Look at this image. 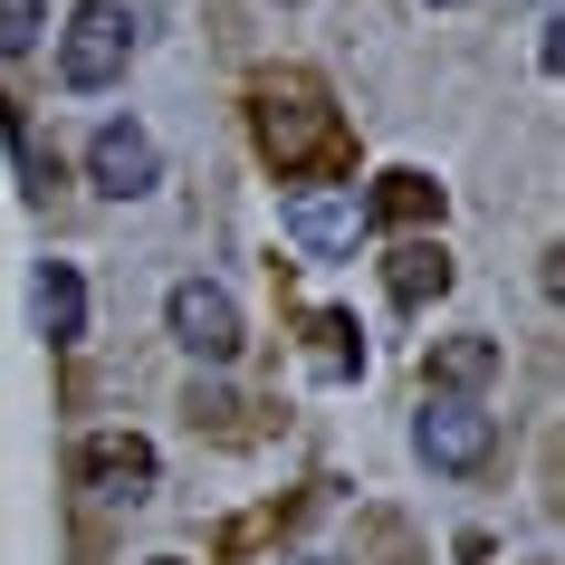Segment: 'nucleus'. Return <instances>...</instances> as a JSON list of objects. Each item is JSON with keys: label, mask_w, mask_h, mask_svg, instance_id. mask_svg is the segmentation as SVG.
<instances>
[{"label": "nucleus", "mask_w": 565, "mask_h": 565, "mask_svg": "<svg viewBox=\"0 0 565 565\" xmlns=\"http://www.w3.org/2000/svg\"><path fill=\"white\" fill-rule=\"evenodd\" d=\"M278 221H288V239H298L307 259H335V249H355L364 211H355V182H298Z\"/></svg>", "instance_id": "obj_5"}, {"label": "nucleus", "mask_w": 565, "mask_h": 565, "mask_svg": "<svg viewBox=\"0 0 565 565\" xmlns=\"http://www.w3.org/2000/svg\"><path fill=\"white\" fill-rule=\"evenodd\" d=\"M441 10H450V0H441Z\"/></svg>", "instance_id": "obj_14"}, {"label": "nucleus", "mask_w": 565, "mask_h": 565, "mask_svg": "<svg viewBox=\"0 0 565 565\" xmlns=\"http://www.w3.org/2000/svg\"><path fill=\"white\" fill-rule=\"evenodd\" d=\"M307 364H317L327 384L364 374V327H355V317H335V307H317V317H307Z\"/></svg>", "instance_id": "obj_11"}, {"label": "nucleus", "mask_w": 565, "mask_h": 565, "mask_svg": "<svg viewBox=\"0 0 565 565\" xmlns=\"http://www.w3.org/2000/svg\"><path fill=\"white\" fill-rule=\"evenodd\" d=\"M39 30H49V0H0V58L39 49Z\"/></svg>", "instance_id": "obj_13"}, {"label": "nucleus", "mask_w": 565, "mask_h": 565, "mask_svg": "<svg viewBox=\"0 0 565 565\" xmlns=\"http://www.w3.org/2000/svg\"><path fill=\"white\" fill-rule=\"evenodd\" d=\"M355 211H364V221H384V231H422V221H441V182H431V173H384Z\"/></svg>", "instance_id": "obj_9"}, {"label": "nucleus", "mask_w": 565, "mask_h": 565, "mask_svg": "<svg viewBox=\"0 0 565 565\" xmlns=\"http://www.w3.org/2000/svg\"><path fill=\"white\" fill-rule=\"evenodd\" d=\"M489 374H499V345H489V335H450V345H431V384H441V393H479Z\"/></svg>", "instance_id": "obj_12"}, {"label": "nucleus", "mask_w": 565, "mask_h": 565, "mask_svg": "<svg viewBox=\"0 0 565 565\" xmlns=\"http://www.w3.org/2000/svg\"><path fill=\"white\" fill-rule=\"evenodd\" d=\"M413 441H422V460H431V470L470 479V470H489V450H499V422L479 413V403H460V393H441V403L413 422Z\"/></svg>", "instance_id": "obj_4"}, {"label": "nucleus", "mask_w": 565, "mask_h": 565, "mask_svg": "<svg viewBox=\"0 0 565 565\" xmlns=\"http://www.w3.org/2000/svg\"><path fill=\"white\" fill-rule=\"evenodd\" d=\"M163 565H173V556H163Z\"/></svg>", "instance_id": "obj_15"}, {"label": "nucleus", "mask_w": 565, "mask_h": 565, "mask_svg": "<svg viewBox=\"0 0 565 565\" xmlns=\"http://www.w3.org/2000/svg\"><path fill=\"white\" fill-rule=\"evenodd\" d=\"M77 479H87L96 499H153V441H135V431H96V441H77Z\"/></svg>", "instance_id": "obj_7"}, {"label": "nucleus", "mask_w": 565, "mask_h": 565, "mask_svg": "<svg viewBox=\"0 0 565 565\" xmlns=\"http://www.w3.org/2000/svg\"><path fill=\"white\" fill-rule=\"evenodd\" d=\"M384 288H393L403 307H431V298L450 288V249H441V239H403V249L384 259Z\"/></svg>", "instance_id": "obj_10"}, {"label": "nucleus", "mask_w": 565, "mask_h": 565, "mask_svg": "<svg viewBox=\"0 0 565 565\" xmlns=\"http://www.w3.org/2000/svg\"><path fill=\"white\" fill-rule=\"evenodd\" d=\"M125 58H135V20H125L116 0H87V10L58 30V77L67 87H116Z\"/></svg>", "instance_id": "obj_2"}, {"label": "nucleus", "mask_w": 565, "mask_h": 565, "mask_svg": "<svg viewBox=\"0 0 565 565\" xmlns=\"http://www.w3.org/2000/svg\"><path fill=\"white\" fill-rule=\"evenodd\" d=\"M249 135H259V153L278 163V173H307V163H327V153H335V106H327L317 77L278 67V77L249 87Z\"/></svg>", "instance_id": "obj_1"}, {"label": "nucleus", "mask_w": 565, "mask_h": 565, "mask_svg": "<svg viewBox=\"0 0 565 565\" xmlns=\"http://www.w3.org/2000/svg\"><path fill=\"white\" fill-rule=\"evenodd\" d=\"M153 173H163V153H153L145 125H96V145H87V182L106 192V202H135V192H153Z\"/></svg>", "instance_id": "obj_6"}, {"label": "nucleus", "mask_w": 565, "mask_h": 565, "mask_svg": "<svg viewBox=\"0 0 565 565\" xmlns=\"http://www.w3.org/2000/svg\"><path fill=\"white\" fill-rule=\"evenodd\" d=\"M163 317H173V345L202 364H231L239 355V298L221 288V278H182L173 298H163Z\"/></svg>", "instance_id": "obj_3"}, {"label": "nucleus", "mask_w": 565, "mask_h": 565, "mask_svg": "<svg viewBox=\"0 0 565 565\" xmlns=\"http://www.w3.org/2000/svg\"><path fill=\"white\" fill-rule=\"evenodd\" d=\"M30 317H39V335H49V345H77V335H87V278H77L67 259H39Z\"/></svg>", "instance_id": "obj_8"}]
</instances>
